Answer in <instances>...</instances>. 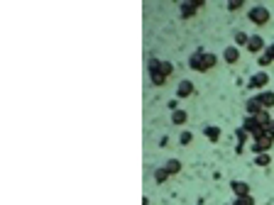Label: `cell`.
I'll use <instances>...</instances> for the list:
<instances>
[{
    "instance_id": "cell-2",
    "label": "cell",
    "mask_w": 274,
    "mask_h": 205,
    "mask_svg": "<svg viewBox=\"0 0 274 205\" xmlns=\"http://www.w3.org/2000/svg\"><path fill=\"white\" fill-rule=\"evenodd\" d=\"M247 20H250L252 25H257V27H264V25L272 20V13H269V8H264V5H255V8H250Z\"/></svg>"
},
{
    "instance_id": "cell-14",
    "label": "cell",
    "mask_w": 274,
    "mask_h": 205,
    "mask_svg": "<svg viewBox=\"0 0 274 205\" xmlns=\"http://www.w3.org/2000/svg\"><path fill=\"white\" fill-rule=\"evenodd\" d=\"M164 168L169 171V176H176V173L181 171V161H179V159H169L164 164Z\"/></svg>"
},
{
    "instance_id": "cell-5",
    "label": "cell",
    "mask_w": 274,
    "mask_h": 205,
    "mask_svg": "<svg viewBox=\"0 0 274 205\" xmlns=\"http://www.w3.org/2000/svg\"><path fill=\"white\" fill-rule=\"evenodd\" d=\"M245 49H247V52H250V54H262V52H264V49H267V47H264V39L259 37V35H252V37H250V42H247V47H245Z\"/></svg>"
},
{
    "instance_id": "cell-13",
    "label": "cell",
    "mask_w": 274,
    "mask_h": 205,
    "mask_svg": "<svg viewBox=\"0 0 274 205\" xmlns=\"http://www.w3.org/2000/svg\"><path fill=\"white\" fill-rule=\"evenodd\" d=\"M203 134H206V139H208V142H218V139H220V130H218V127H213V125L203 127Z\"/></svg>"
},
{
    "instance_id": "cell-22",
    "label": "cell",
    "mask_w": 274,
    "mask_h": 205,
    "mask_svg": "<svg viewBox=\"0 0 274 205\" xmlns=\"http://www.w3.org/2000/svg\"><path fill=\"white\" fill-rule=\"evenodd\" d=\"M191 139H194V134H191V132H181V137H179V142H181L184 147H186V144H191Z\"/></svg>"
},
{
    "instance_id": "cell-16",
    "label": "cell",
    "mask_w": 274,
    "mask_h": 205,
    "mask_svg": "<svg viewBox=\"0 0 274 205\" xmlns=\"http://www.w3.org/2000/svg\"><path fill=\"white\" fill-rule=\"evenodd\" d=\"M255 120H257V122H259V125H262V127H267V125L272 122L274 117H272V115H269V110H262V112H259V115H255Z\"/></svg>"
},
{
    "instance_id": "cell-21",
    "label": "cell",
    "mask_w": 274,
    "mask_h": 205,
    "mask_svg": "<svg viewBox=\"0 0 274 205\" xmlns=\"http://www.w3.org/2000/svg\"><path fill=\"white\" fill-rule=\"evenodd\" d=\"M233 205H255V198L252 195H245V198H235Z\"/></svg>"
},
{
    "instance_id": "cell-6",
    "label": "cell",
    "mask_w": 274,
    "mask_h": 205,
    "mask_svg": "<svg viewBox=\"0 0 274 205\" xmlns=\"http://www.w3.org/2000/svg\"><path fill=\"white\" fill-rule=\"evenodd\" d=\"M255 98L259 100V105H262L264 110H274V91H262V93H257Z\"/></svg>"
},
{
    "instance_id": "cell-8",
    "label": "cell",
    "mask_w": 274,
    "mask_h": 205,
    "mask_svg": "<svg viewBox=\"0 0 274 205\" xmlns=\"http://www.w3.org/2000/svg\"><path fill=\"white\" fill-rule=\"evenodd\" d=\"M230 188H233L235 198H245V195H250V183H247V181H233Z\"/></svg>"
},
{
    "instance_id": "cell-11",
    "label": "cell",
    "mask_w": 274,
    "mask_h": 205,
    "mask_svg": "<svg viewBox=\"0 0 274 205\" xmlns=\"http://www.w3.org/2000/svg\"><path fill=\"white\" fill-rule=\"evenodd\" d=\"M223 59H225V64H238L240 49H238V47H225V52H223Z\"/></svg>"
},
{
    "instance_id": "cell-20",
    "label": "cell",
    "mask_w": 274,
    "mask_h": 205,
    "mask_svg": "<svg viewBox=\"0 0 274 205\" xmlns=\"http://www.w3.org/2000/svg\"><path fill=\"white\" fill-rule=\"evenodd\" d=\"M247 42H250V37L245 32H235V47H247Z\"/></svg>"
},
{
    "instance_id": "cell-19",
    "label": "cell",
    "mask_w": 274,
    "mask_h": 205,
    "mask_svg": "<svg viewBox=\"0 0 274 205\" xmlns=\"http://www.w3.org/2000/svg\"><path fill=\"white\" fill-rule=\"evenodd\" d=\"M255 164L257 166H269V164H272V156H269V154H257Z\"/></svg>"
},
{
    "instance_id": "cell-17",
    "label": "cell",
    "mask_w": 274,
    "mask_h": 205,
    "mask_svg": "<svg viewBox=\"0 0 274 205\" xmlns=\"http://www.w3.org/2000/svg\"><path fill=\"white\" fill-rule=\"evenodd\" d=\"M166 178H169V171H166L164 166L154 168V181H157V183H164Z\"/></svg>"
},
{
    "instance_id": "cell-9",
    "label": "cell",
    "mask_w": 274,
    "mask_h": 205,
    "mask_svg": "<svg viewBox=\"0 0 274 205\" xmlns=\"http://www.w3.org/2000/svg\"><path fill=\"white\" fill-rule=\"evenodd\" d=\"M267 83H269V76H267V71H259V74H255L252 78H250V83H247V86H250V88H264Z\"/></svg>"
},
{
    "instance_id": "cell-7",
    "label": "cell",
    "mask_w": 274,
    "mask_h": 205,
    "mask_svg": "<svg viewBox=\"0 0 274 205\" xmlns=\"http://www.w3.org/2000/svg\"><path fill=\"white\" fill-rule=\"evenodd\" d=\"M194 83L189 81V78H184V81H179V86H176V98H189V95H194Z\"/></svg>"
},
{
    "instance_id": "cell-24",
    "label": "cell",
    "mask_w": 274,
    "mask_h": 205,
    "mask_svg": "<svg viewBox=\"0 0 274 205\" xmlns=\"http://www.w3.org/2000/svg\"><path fill=\"white\" fill-rule=\"evenodd\" d=\"M267 52H269V54H272V59H274V44H269V47H267Z\"/></svg>"
},
{
    "instance_id": "cell-10",
    "label": "cell",
    "mask_w": 274,
    "mask_h": 205,
    "mask_svg": "<svg viewBox=\"0 0 274 205\" xmlns=\"http://www.w3.org/2000/svg\"><path fill=\"white\" fill-rule=\"evenodd\" d=\"M203 3H181L179 8H181V18L184 20H189V18H194L196 15V10L201 8Z\"/></svg>"
},
{
    "instance_id": "cell-23",
    "label": "cell",
    "mask_w": 274,
    "mask_h": 205,
    "mask_svg": "<svg viewBox=\"0 0 274 205\" xmlns=\"http://www.w3.org/2000/svg\"><path fill=\"white\" fill-rule=\"evenodd\" d=\"M242 8V0H230L228 3V10H240Z\"/></svg>"
},
{
    "instance_id": "cell-4",
    "label": "cell",
    "mask_w": 274,
    "mask_h": 205,
    "mask_svg": "<svg viewBox=\"0 0 274 205\" xmlns=\"http://www.w3.org/2000/svg\"><path fill=\"white\" fill-rule=\"evenodd\" d=\"M274 139L269 137V134H262V137H257V139H252V151L255 154H267V151L272 149Z\"/></svg>"
},
{
    "instance_id": "cell-18",
    "label": "cell",
    "mask_w": 274,
    "mask_h": 205,
    "mask_svg": "<svg viewBox=\"0 0 274 205\" xmlns=\"http://www.w3.org/2000/svg\"><path fill=\"white\" fill-rule=\"evenodd\" d=\"M274 59H272V54H269V52H267V49H264V52H262V54L257 56V64H259V66H269V64H272Z\"/></svg>"
},
{
    "instance_id": "cell-1",
    "label": "cell",
    "mask_w": 274,
    "mask_h": 205,
    "mask_svg": "<svg viewBox=\"0 0 274 205\" xmlns=\"http://www.w3.org/2000/svg\"><path fill=\"white\" fill-rule=\"evenodd\" d=\"M216 64H218V56L211 54V52H203V49H196L194 54L189 56V66L194 71H199V74H206V71L216 69Z\"/></svg>"
},
{
    "instance_id": "cell-3",
    "label": "cell",
    "mask_w": 274,
    "mask_h": 205,
    "mask_svg": "<svg viewBox=\"0 0 274 205\" xmlns=\"http://www.w3.org/2000/svg\"><path fill=\"white\" fill-rule=\"evenodd\" d=\"M242 130L247 132V134H250L252 139H257V137H262V134H264V127H262V125L257 122L252 115H247V117L242 120Z\"/></svg>"
},
{
    "instance_id": "cell-15",
    "label": "cell",
    "mask_w": 274,
    "mask_h": 205,
    "mask_svg": "<svg viewBox=\"0 0 274 205\" xmlns=\"http://www.w3.org/2000/svg\"><path fill=\"white\" fill-rule=\"evenodd\" d=\"M186 120H189V115H186L184 110H174V112H171V122H174V125H179V127H181V125H186Z\"/></svg>"
},
{
    "instance_id": "cell-12",
    "label": "cell",
    "mask_w": 274,
    "mask_h": 205,
    "mask_svg": "<svg viewBox=\"0 0 274 205\" xmlns=\"http://www.w3.org/2000/svg\"><path fill=\"white\" fill-rule=\"evenodd\" d=\"M245 110H247V115H252V117H255V115H259L264 108L259 105V100H257V98H247V103H245Z\"/></svg>"
}]
</instances>
